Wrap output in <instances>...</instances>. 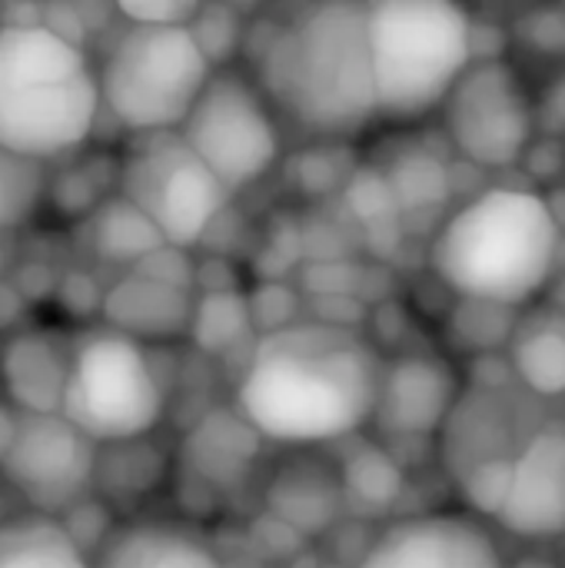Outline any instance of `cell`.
<instances>
[{
  "label": "cell",
  "instance_id": "1",
  "mask_svg": "<svg viewBox=\"0 0 565 568\" xmlns=\"http://www.w3.org/2000/svg\"><path fill=\"white\" fill-rule=\"evenodd\" d=\"M380 383L366 339L343 326L293 323L253 349L236 399L263 439L316 446L363 429L376 416Z\"/></svg>",
  "mask_w": 565,
  "mask_h": 568
},
{
  "label": "cell",
  "instance_id": "2",
  "mask_svg": "<svg viewBox=\"0 0 565 568\" xmlns=\"http://www.w3.org/2000/svg\"><path fill=\"white\" fill-rule=\"evenodd\" d=\"M266 103L310 133L353 136L376 113L366 3H303L270 27L256 53Z\"/></svg>",
  "mask_w": 565,
  "mask_h": 568
},
{
  "label": "cell",
  "instance_id": "3",
  "mask_svg": "<svg viewBox=\"0 0 565 568\" xmlns=\"http://www.w3.org/2000/svg\"><path fill=\"white\" fill-rule=\"evenodd\" d=\"M556 256V210L533 190L493 186L440 226L430 266L460 300L513 310L543 293Z\"/></svg>",
  "mask_w": 565,
  "mask_h": 568
},
{
  "label": "cell",
  "instance_id": "4",
  "mask_svg": "<svg viewBox=\"0 0 565 568\" xmlns=\"http://www.w3.org/2000/svg\"><path fill=\"white\" fill-rule=\"evenodd\" d=\"M100 77L80 43L37 27H0V146L30 160L77 150L97 123Z\"/></svg>",
  "mask_w": 565,
  "mask_h": 568
},
{
  "label": "cell",
  "instance_id": "5",
  "mask_svg": "<svg viewBox=\"0 0 565 568\" xmlns=\"http://www.w3.org/2000/svg\"><path fill=\"white\" fill-rule=\"evenodd\" d=\"M376 113L396 123L443 110L476 63V23L446 0L366 3Z\"/></svg>",
  "mask_w": 565,
  "mask_h": 568
},
{
  "label": "cell",
  "instance_id": "6",
  "mask_svg": "<svg viewBox=\"0 0 565 568\" xmlns=\"http://www.w3.org/2000/svg\"><path fill=\"white\" fill-rule=\"evenodd\" d=\"M213 73L190 27L127 23L100 67V100L137 136L170 133L183 126Z\"/></svg>",
  "mask_w": 565,
  "mask_h": 568
},
{
  "label": "cell",
  "instance_id": "7",
  "mask_svg": "<svg viewBox=\"0 0 565 568\" xmlns=\"http://www.w3.org/2000/svg\"><path fill=\"white\" fill-rule=\"evenodd\" d=\"M60 416L93 446L140 443L163 416V389L143 346L117 329L73 349Z\"/></svg>",
  "mask_w": 565,
  "mask_h": 568
},
{
  "label": "cell",
  "instance_id": "8",
  "mask_svg": "<svg viewBox=\"0 0 565 568\" xmlns=\"http://www.w3.org/2000/svg\"><path fill=\"white\" fill-rule=\"evenodd\" d=\"M120 190L173 250L203 240L230 196L180 130L137 136L120 166Z\"/></svg>",
  "mask_w": 565,
  "mask_h": 568
},
{
  "label": "cell",
  "instance_id": "9",
  "mask_svg": "<svg viewBox=\"0 0 565 568\" xmlns=\"http://www.w3.org/2000/svg\"><path fill=\"white\" fill-rule=\"evenodd\" d=\"M186 146L226 193L253 186L280 156V130L256 83L236 70H216L180 126Z\"/></svg>",
  "mask_w": 565,
  "mask_h": 568
},
{
  "label": "cell",
  "instance_id": "10",
  "mask_svg": "<svg viewBox=\"0 0 565 568\" xmlns=\"http://www.w3.org/2000/svg\"><path fill=\"white\" fill-rule=\"evenodd\" d=\"M443 126L466 160L506 170L526 156L536 136V100L509 60L486 57L463 73L443 103Z\"/></svg>",
  "mask_w": 565,
  "mask_h": 568
},
{
  "label": "cell",
  "instance_id": "11",
  "mask_svg": "<svg viewBox=\"0 0 565 568\" xmlns=\"http://www.w3.org/2000/svg\"><path fill=\"white\" fill-rule=\"evenodd\" d=\"M0 469L37 509H63L97 476V446L63 416H20Z\"/></svg>",
  "mask_w": 565,
  "mask_h": 568
},
{
  "label": "cell",
  "instance_id": "12",
  "mask_svg": "<svg viewBox=\"0 0 565 568\" xmlns=\"http://www.w3.org/2000/svg\"><path fill=\"white\" fill-rule=\"evenodd\" d=\"M360 568H503V556L476 516L430 513L380 532Z\"/></svg>",
  "mask_w": 565,
  "mask_h": 568
},
{
  "label": "cell",
  "instance_id": "13",
  "mask_svg": "<svg viewBox=\"0 0 565 568\" xmlns=\"http://www.w3.org/2000/svg\"><path fill=\"white\" fill-rule=\"evenodd\" d=\"M496 523L519 539L565 536L563 429H543L516 453L509 503Z\"/></svg>",
  "mask_w": 565,
  "mask_h": 568
},
{
  "label": "cell",
  "instance_id": "14",
  "mask_svg": "<svg viewBox=\"0 0 565 568\" xmlns=\"http://www.w3.org/2000/svg\"><path fill=\"white\" fill-rule=\"evenodd\" d=\"M460 406L456 376L443 359L410 356L383 373L376 423L396 436H430L450 423Z\"/></svg>",
  "mask_w": 565,
  "mask_h": 568
},
{
  "label": "cell",
  "instance_id": "15",
  "mask_svg": "<svg viewBox=\"0 0 565 568\" xmlns=\"http://www.w3.org/2000/svg\"><path fill=\"white\" fill-rule=\"evenodd\" d=\"M70 363L50 333H20L0 353V379L20 416H60Z\"/></svg>",
  "mask_w": 565,
  "mask_h": 568
},
{
  "label": "cell",
  "instance_id": "16",
  "mask_svg": "<svg viewBox=\"0 0 565 568\" xmlns=\"http://www.w3.org/2000/svg\"><path fill=\"white\" fill-rule=\"evenodd\" d=\"M103 316L107 323L130 336V339H163L176 336L193 326V303L183 286L153 280L147 273L123 276L107 296H103Z\"/></svg>",
  "mask_w": 565,
  "mask_h": 568
},
{
  "label": "cell",
  "instance_id": "17",
  "mask_svg": "<svg viewBox=\"0 0 565 568\" xmlns=\"http://www.w3.org/2000/svg\"><path fill=\"white\" fill-rule=\"evenodd\" d=\"M93 568H220V562L183 529L137 526L120 532Z\"/></svg>",
  "mask_w": 565,
  "mask_h": 568
},
{
  "label": "cell",
  "instance_id": "18",
  "mask_svg": "<svg viewBox=\"0 0 565 568\" xmlns=\"http://www.w3.org/2000/svg\"><path fill=\"white\" fill-rule=\"evenodd\" d=\"M263 436L236 416H210L196 426V433L186 443V459L193 473L203 483L213 486H233L250 473V463L256 459V443Z\"/></svg>",
  "mask_w": 565,
  "mask_h": 568
},
{
  "label": "cell",
  "instance_id": "19",
  "mask_svg": "<svg viewBox=\"0 0 565 568\" xmlns=\"http://www.w3.org/2000/svg\"><path fill=\"white\" fill-rule=\"evenodd\" d=\"M0 568H93L63 523L23 516L0 526Z\"/></svg>",
  "mask_w": 565,
  "mask_h": 568
},
{
  "label": "cell",
  "instance_id": "20",
  "mask_svg": "<svg viewBox=\"0 0 565 568\" xmlns=\"http://www.w3.org/2000/svg\"><path fill=\"white\" fill-rule=\"evenodd\" d=\"M340 496H343V486L326 479L323 473L286 469L276 476L266 499H270V509L280 516V523H286L293 532L313 536L333 523L340 509Z\"/></svg>",
  "mask_w": 565,
  "mask_h": 568
},
{
  "label": "cell",
  "instance_id": "21",
  "mask_svg": "<svg viewBox=\"0 0 565 568\" xmlns=\"http://www.w3.org/2000/svg\"><path fill=\"white\" fill-rule=\"evenodd\" d=\"M163 246L167 240L160 236V230L123 196L103 203L93 216V250L103 260L140 266L147 256L160 253Z\"/></svg>",
  "mask_w": 565,
  "mask_h": 568
},
{
  "label": "cell",
  "instance_id": "22",
  "mask_svg": "<svg viewBox=\"0 0 565 568\" xmlns=\"http://www.w3.org/2000/svg\"><path fill=\"white\" fill-rule=\"evenodd\" d=\"M513 369L536 396L565 393V326L539 323L513 346Z\"/></svg>",
  "mask_w": 565,
  "mask_h": 568
},
{
  "label": "cell",
  "instance_id": "23",
  "mask_svg": "<svg viewBox=\"0 0 565 568\" xmlns=\"http://www.w3.org/2000/svg\"><path fill=\"white\" fill-rule=\"evenodd\" d=\"M340 486H343V496L356 509L376 513V509H390L400 499L403 473L396 469V463L383 449L363 446L346 459Z\"/></svg>",
  "mask_w": 565,
  "mask_h": 568
},
{
  "label": "cell",
  "instance_id": "24",
  "mask_svg": "<svg viewBox=\"0 0 565 568\" xmlns=\"http://www.w3.org/2000/svg\"><path fill=\"white\" fill-rule=\"evenodd\" d=\"M47 190L43 163L0 146V230L20 226Z\"/></svg>",
  "mask_w": 565,
  "mask_h": 568
},
{
  "label": "cell",
  "instance_id": "25",
  "mask_svg": "<svg viewBox=\"0 0 565 568\" xmlns=\"http://www.w3.org/2000/svg\"><path fill=\"white\" fill-rule=\"evenodd\" d=\"M250 326V306L240 296L230 293H210L196 310H193V339L206 353L230 349L236 336Z\"/></svg>",
  "mask_w": 565,
  "mask_h": 568
},
{
  "label": "cell",
  "instance_id": "26",
  "mask_svg": "<svg viewBox=\"0 0 565 568\" xmlns=\"http://www.w3.org/2000/svg\"><path fill=\"white\" fill-rule=\"evenodd\" d=\"M513 469H516V456H500V459H486V463L473 466L470 473H463L460 493H463L466 506L483 519H500L509 503Z\"/></svg>",
  "mask_w": 565,
  "mask_h": 568
},
{
  "label": "cell",
  "instance_id": "27",
  "mask_svg": "<svg viewBox=\"0 0 565 568\" xmlns=\"http://www.w3.org/2000/svg\"><path fill=\"white\" fill-rule=\"evenodd\" d=\"M386 186L393 190L400 210L403 206H426L446 196V173L443 166L426 153H406L400 156L396 170L386 173Z\"/></svg>",
  "mask_w": 565,
  "mask_h": 568
},
{
  "label": "cell",
  "instance_id": "28",
  "mask_svg": "<svg viewBox=\"0 0 565 568\" xmlns=\"http://www.w3.org/2000/svg\"><path fill=\"white\" fill-rule=\"evenodd\" d=\"M243 30L246 27H240V20L233 17L230 7H200L196 20L190 23V33L200 43V50L206 53V60L213 63V70H216V63L233 57V47L243 37Z\"/></svg>",
  "mask_w": 565,
  "mask_h": 568
},
{
  "label": "cell",
  "instance_id": "29",
  "mask_svg": "<svg viewBox=\"0 0 565 568\" xmlns=\"http://www.w3.org/2000/svg\"><path fill=\"white\" fill-rule=\"evenodd\" d=\"M117 13L137 27H190L200 13L193 0H123Z\"/></svg>",
  "mask_w": 565,
  "mask_h": 568
},
{
  "label": "cell",
  "instance_id": "30",
  "mask_svg": "<svg viewBox=\"0 0 565 568\" xmlns=\"http://www.w3.org/2000/svg\"><path fill=\"white\" fill-rule=\"evenodd\" d=\"M536 130L549 136H565V73L553 77V83L536 100Z\"/></svg>",
  "mask_w": 565,
  "mask_h": 568
},
{
  "label": "cell",
  "instance_id": "31",
  "mask_svg": "<svg viewBox=\"0 0 565 568\" xmlns=\"http://www.w3.org/2000/svg\"><path fill=\"white\" fill-rule=\"evenodd\" d=\"M3 303H7V306H13V303H20V300H17V293H13V290L0 286V306H3ZM3 323H10V320H7V316L0 313V326H3Z\"/></svg>",
  "mask_w": 565,
  "mask_h": 568
}]
</instances>
